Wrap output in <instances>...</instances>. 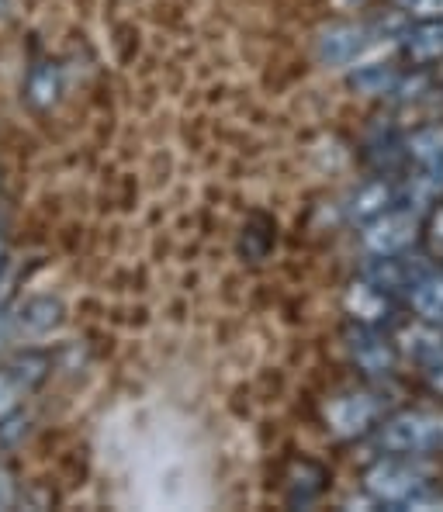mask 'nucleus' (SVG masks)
<instances>
[{
  "mask_svg": "<svg viewBox=\"0 0 443 512\" xmlns=\"http://www.w3.org/2000/svg\"><path fill=\"white\" fill-rule=\"evenodd\" d=\"M347 305H350V312H354V319L360 322V326L381 329V326H388V322H395L392 295L381 291L378 284H371V281H357L347 295Z\"/></svg>",
  "mask_w": 443,
  "mask_h": 512,
  "instance_id": "obj_9",
  "label": "nucleus"
},
{
  "mask_svg": "<svg viewBox=\"0 0 443 512\" xmlns=\"http://www.w3.org/2000/svg\"><path fill=\"white\" fill-rule=\"evenodd\" d=\"M419 236V215L412 208H388V212L374 215L371 222H364L360 232V246L367 256H402L416 243Z\"/></svg>",
  "mask_w": 443,
  "mask_h": 512,
  "instance_id": "obj_4",
  "label": "nucleus"
},
{
  "mask_svg": "<svg viewBox=\"0 0 443 512\" xmlns=\"http://www.w3.org/2000/svg\"><path fill=\"white\" fill-rule=\"evenodd\" d=\"M402 353L412 357L423 371V381L433 395L443 398V333L430 322L423 326H412L402 333Z\"/></svg>",
  "mask_w": 443,
  "mask_h": 512,
  "instance_id": "obj_7",
  "label": "nucleus"
},
{
  "mask_svg": "<svg viewBox=\"0 0 443 512\" xmlns=\"http://www.w3.org/2000/svg\"><path fill=\"white\" fill-rule=\"evenodd\" d=\"M364 488L374 502L392 509H433L440 506V492L426 481V474L412 468L409 457L388 454L364 474Z\"/></svg>",
  "mask_w": 443,
  "mask_h": 512,
  "instance_id": "obj_1",
  "label": "nucleus"
},
{
  "mask_svg": "<svg viewBox=\"0 0 443 512\" xmlns=\"http://www.w3.org/2000/svg\"><path fill=\"white\" fill-rule=\"evenodd\" d=\"M367 45H371V28L340 21V25H329L326 32L319 35L315 52H319V59L326 66H350Z\"/></svg>",
  "mask_w": 443,
  "mask_h": 512,
  "instance_id": "obj_8",
  "label": "nucleus"
},
{
  "mask_svg": "<svg viewBox=\"0 0 443 512\" xmlns=\"http://www.w3.org/2000/svg\"><path fill=\"white\" fill-rule=\"evenodd\" d=\"M399 80H402V73L395 70V66L371 63V66H360L354 77H350V87H354L357 94H367V97H385L399 87Z\"/></svg>",
  "mask_w": 443,
  "mask_h": 512,
  "instance_id": "obj_13",
  "label": "nucleus"
},
{
  "mask_svg": "<svg viewBox=\"0 0 443 512\" xmlns=\"http://www.w3.org/2000/svg\"><path fill=\"white\" fill-rule=\"evenodd\" d=\"M374 447L395 457H430L443 450V409H405L374 426Z\"/></svg>",
  "mask_w": 443,
  "mask_h": 512,
  "instance_id": "obj_2",
  "label": "nucleus"
},
{
  "mask_svg": "<svg viewBox=\"0 0 443 512\" xmlns=\"http://www.w3.org/2000/svg\"><path fill=\"white\" fill-rule=\"evenodd\" d=\"M381 412H385V398H378L374 391H347L329 402L326 423L343 440H357L381 423Z\"/></svg>",
  "mask_w": 443,
  "mask_h": 512,
  "instance_id": "obj_5",
  "label": "nucleus"
},
{
  "mask_svg": "<svg viewBox=\"0 0 443 512\" xmlns=\"http://www.w3.org/2000/svg\"><path fill=\"white\" fill-rule=\"evenodd\" d=\"M399 201V191H395V184L392 180H385V177H378V180H371V184H364L360 191L354 194V201H350V218H354L357 225H364V222H371L374 215H381V212H388V208Z\"/></svg>",
  "mask_w": 443,
  "mask_h": 512,
  "instance_id": "obj_12",
  "label": "nucleus"
},
{
  "mask_svg": "<svg viewBox=\"0 0 443 512\" xmlns=\"http://www.w3.org/2000/svg\"><path fill=\"white\" fill-rule=\"evenodd\" d=\"M21 395H25V388H21V381L11 374V367L0 371V423H7V419L18 412Z\"/></svg>",
  "mask_w": 443,
  "mask_h": 512,
  "instance_id": "obj_14",
  "label": "nucleus"
},
{
  "mask_svg": "<svg viewBox=\"0 0 443 512\" xmlns=\"http://www.w3.org/2000/svg\"><path fill=\"white\" fill-rule=\"evenodd\" d=\"M409 305L416 308V315L430 326L443 322V270L426 267L416 281L409 284Z\"/></svg>",
  "mask_w": 443,
  "mask_h": 512,
  "instance_id": "obj_10",
  "label": "nucleus"
},
{
  "mask_svg": "<svg viewBox=\"0 0 443 512\" xmlns=\"http://www.w3.org/2000/svg\"><path fill=\"white\" fill-rule=\"evenodd\" d=\"M395 4L416 21H443V0H395Z\"/></svg>",
  "mask_w": 443,
  "mask_h": 512,
  "instance_id": "obj_15",
  "label": "nucleus"
},
{
  "mask_svg": "<svg viewBox=\"0 0 443 512\" xmlns=\"http://www.w3.org/2000/svg\"><path fill=\"white\" fill-rule=\"evenodd\" d=\"M402 39H405L402 49H405V56H409V63L430 66L443 59V21H419Z\"/></svg>",
  "mask_w": 443,
  "mask_h": 512,
  "instance_id": "obj_11",
  "label": "nucleus"
},
{
  "mask_svg": "<svg viewBox=\"0 0 443 512\" xmlns=\"http://www.w3.org/2000/svg\"><path fill=\"white\" fill-rule=\"evenodd\" d=\"M347 353L357 364V371H364L367 378H388L395 371V360H399V350L388 340L381 329L374 326H357L347 333Z\"/></svg>",
  "mask_w": 443,
  "mask_h": 512,
  "instance_id": "obj_6",
  "label": "nucleus"
},
{
  "mask_svg": "<svg viewBox=\"0 0 443 512\" xmlns=\"http://www.w3.org/2000/svg\"><path fill=\"white\" fill-rule=\"evenodd\" d=\"M426 246H430V253L443 260V208L430 215V225H426Z\"/></svg>",
  "mask_w": 443,
  "mask_h": 512,
  "instance_id": "obj_16",
  "label": "nucleus"
},
{
  "mask_svg": "<svg viewBox=\"0 0 443 512\" xmlns=\"http://www.w3.org/2000/svg\"><path fill=\"white\" fill-rule=\"evenodd\" d=\"M4 260H7V239H4V232H0V270H4Z\"/></svg>",
  "mask_w": 443,
  "mask_h": 512,
  "instance_id": "obj_17",
  "label": "nucleus"
},
{
  "mask_svg": "<svg viewBox=\"0 0 443 512\" xmlns=\"http://www.w3.org/2000/svg\"><path fill=\"white\" fill-rule=\"evenodd\" d=\"M402 156L416 163V177L405 184L409 208H430L433 201L443 198V125L430 122L402 139Z\"/></svg>",
  "mask_w": 443,
  "mask_h": 512,
  "instance_id": "obj_3",
  "label": "nucleus"
}]
</instances>
